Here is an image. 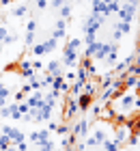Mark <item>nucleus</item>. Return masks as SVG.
Wrapping results in <instances>:
<instances>
[{"instance_id": "obj_22", "label": "nucleus", "mask_w": 140, "mask_h": 151, "mask_svg": "<svg viewBox=\"0 0 140 151\" xmlns=\"http://www.w3.org/2000/svg\"><path fill=\"white\" fill-rule=\"evenodd\" d=\"M58 15H60V19H67V22H69V19H71V6L62 4L60 9H58Z\"/></svg>"}, {"instance_id": "obj_9", "label": "nucleus", "mask_w": 140, "mask_h": 151, "mask_svg": "<svg viewBox=\"0 0 140 151\" xmlns=\"http://www.w3.org/2000/svg\"><path fill=\"white\" fill-rule=\"evenodd\" d=\"M24 101L28 104V108H39V106H41V101H43V93H41V91H32Z\"/></svg>"}, {"instance_id": "obj_14", "label": "nucleus", "mask_w": 140, "mask_h": 151, "mask_svg": "<svg viewBox=\"0 0 140 151\" xmlns=\"http://www.w3.org/2000/svg\"><path fill=\"white\" fill-rule=\"evenodd\" d=\"M103 60H106L110 67H114V65L118 63V43H114V47H112V50L108 52V56L103 58Z\"/></svg>"}, {"instance_id": "obj_31", "label": "nucleus", "mask_w": 140, "mask_h": 151, "mask_svg": "<svg viewBox=\"0 0 140 151\" xmlns=\"http://www.w3.org/2000/svg\"><path fill=\"white\" fill-rule=\"evenodd\" d=\"M24 43H26V47H30L32 43H37V37H34V32H26V37H24Z\"/></svg>"}, {"instance_id": "obj_46", "label": "nucleus", "mask_w": 140, "mask_h": 151, "mask_svg": "<svg viewBox=\"0 0 140 151\" xmlns=\"http://www.w3.org/2000/svg\"><path fill=\"white\" fill-rule=\"evenodd\" d=\"M62 4H65L62 0H52V2H50V6H54V9H60Z\"/></svg>"}, {"instance_id": "obj_2", "label": "nucleus", "mask_w": 140, "mask_h": 151, "mask_svg": "<svg viewBox=\"0 0 140 151\" xmlns=\"http://www.w3.org/2000/svg\"><path fill=\"white\" fill-rule=\"evenodd\" d=\"M103 22H106V17H103V15H95V13H90V17L82 24V32H84V35H88V32H95V35H97Z\"/></svg>"}, {"instance_id": "obj_8", "label": "nucleus", "mask_w": 140, "mask_h": 151, "mask_svg": "<svg viewBox=\"0 0 140 151\" xmlns=\"http://www.w3.org/2000/svg\"><path fill=\"white\" fill-rule=\"evenodd\" d=\"M127 136H129V129L125 127V125H114V142H116L118 147L127 140Z\"/></svg>"}, {"instance_id": "obj_39", "label": "nucleus", "mask_w": 140, "mask_h": 151, "mask_svg": "<svg viewBox=\"0 0 140 151\" xmlns=\"http://www.w3.org/2000/svg\"><path fill=\"white\" fill-rule=\"evenodd\" d=\"M28 138H30V142H34V145H37V142H39V129L30 132V136H28Z\"/></svg>"}, {"instance_id": "obj_3", "label": "nucleus", "mask_w": 140, "mask_h": 151, "mask_svg": "<svg viewBox=\"0 0 140 151\" xmlns=\"http://www.w3.org/2000/svg\"><path fill=\"white\" fill-rule=\"evenodd\" d=\"M15 71L22 76L24 80H30L32 76H37V71L32 69V58L30 56H24V58H19V63L15 65Z\"/></svg>"}, {"instance_id": "obj_51", "label": "nucleus", "mask_w": 140, "mask_h": 151, "mask_svg": "<svg viewBox=\"0 0 140 151\" xmlns=\"http://www.w3.org/2000/svg\"><path fill=\"white\" fill-rule=\"evenodd\" d=\"M6 151H17V147H15V145H11L9 149H6Z\"/></svg>"}, {"instance_id": "obj_52", "label": "nucleus", "mask_w": 140, "mask_h": 151, "mask_svg": "<svg viewBox=\"0 0 140 151\" xmlns=\"http://www.w3.org/2000/svg\"><path fill=\"white\" fill-rule=\"evenodd\" d=\"M0 54H2V43H0Z\"/></svg>"}, {"instance_id": "obj_1", "label": "nucleus", "mask_w": 140, "mask_h": 151, "mask_svg": "<svg viewBox=\"0 0 140 151\" xmlns=\"http://www.w3.org/2000/svg\"><path fill=\"white\" fill-rule=\"evenodd\" d=\"M116 17H118V22H127V24H131V22L138 17V6L121 2V9L116 11Z\"/></svg>"}, {"instance_id": "obj_10", "label": "nucleus", "mask_w": 140, "mask_h": 151, "mask_svg": "<svg viewBox=\"0 0 140 151\" xmlns=\"http://www.w3.org/2000/svg\"><path fill=\"white\" fill-rule=\"evenodd\" d=\"M75 99H78V108H80V112H88V108H90V104H93V99H95V97H90V95H86V93H80Z\"/></svg>"}, {"instance_id": "obj_33", "label": "nucleus", "mask_w": 140, "mask_h": 151, "mask_svg": "<svg viewBox=\"0 0 140 151\" xmlns=\"http://www.w3.org/2000/svg\"><path fill=\"white\" fill-rule=\"evenodd\" d=\"M125 142H127V145L134 149V147L138 145V134H131V132H129V136H127V140H125Z\"/></svg>"}, {"instance_id": "obj_20", "label": "nucleus", "mask_w": 140, "mask_h": 151, "mask_svg": "<svg viewBox=\"0 0 140 151\" xmlns=\"http://www.w3.org/2000/svg\"><path fill=\"white\" fill-rule=\"evenodd\" d=\"M41 88H52V82H54V76L52 73H45L43 71V76H41Z\"/></svg>"}, {"instance_id": "obj_41", "label": "nucleus", "mask_w": 140, "mask_h": 151, "mask_svg": "<svg viewBox=\"0 0 140 151\" xmlns=\"http://www.w3.org/2000/svg\"><path fill=\"white\" fill-rule=\"evenodd\" d=\"M34 4H37V9H47V0H34Z\"/></svg>"}, {"instance_id": "obj_29", "label": "nucleus", "mask_w": 140, "mask_h": 151, "mask_svg": "<svg viewBox=\"0 0 140 151\" xmlns=\"http://www.w3.org/2000/svg\"><path fill=\"white\" fill-rule=\"evenodd\" d=\"M11 145H13V142H11L9 138H6L4 134H0V151H6V149H9Z\"/></svg>"}, {"instance_id": "obj_47", "label": "nucleus", "mask_w": 140, "mask_h": 151, "mask_svg": "<svg viewBox=\"0 0 140 151\" xmlns=\"http://www.w3.org/2000/svg\"><path fill=\"white\" fill-rule=\"evenodd\" d=\"M121 37H123V32H118V30H112V39H114V41H118Z\"/></svg>"}, {"instance_id": "obj_58", "label": "nucleus", "mask_w": 140, "mask_h": 151, "mask_svg": "<svg viewBox=\"0 0 140 151\" xmlns=\"http://www.w3.org/2000/svg\"><path fill=\"white\" fill-rule=\"evenodd\" d=\"M129 151H131V149H129Z\"/></svg>"}, {"instance_id": "obj_43", "label": "nucleus", "mask_w": 140, "mask_h": 151, "mask_svg": "<svg viewBox=\"0 0 140 151\" xmlns=\"http://www.w3.org/2000/svg\"><path fill=\"white\" fill-rule=\"evenodd\" d=\"M24 99H26V93L17 91V93H15V104H19V101H24Z\"/></svg>"}, {"instance_id": "obj_12", "label": "nucleus", "mask_w": 140, "mask_h": 151, "mask_svg": "<svg viewBox=\"0 0 140 151\" xmlns=\"http://www.w3.org/2000/svg\"><path fill=\"white\" fill-rule=\"evenodd\" d=\"M43 71H45V73L56 76V73H62L65 69H62V63H60V60H58V58H54V60H50V63L43 67Z\"/></svg>"}, {"instance_id": "obj_50", "label": "nucleus", "mask_w": 140, "mask_h": 151, "mask_svg": "<svg viewBox=\"0 0 140 151\" xmlns=\"http://www.w3.org/2000/svg\"><path fill=\"white\" fill-rule=\"evenodd\" d=\"M0 4H2V6H6V4H11V0H0Z\"/></svg>"}, {"instance_id": "obj_4", "label": "nucleus", "mask_w": 140, "mask_h": 151, "mask_svg": "<svg viewBox=\"0 0 140 151\" xmlns=\"http://www.w3.org/2000/svg\"><path fill=\"white\" fill-rule=\"evenodd\" d=\"M0 134H4L6 138L13 142V145H17V142H24V140H26V134L22 132V129L13 127V125H0Z\"/></svg>"}, {"instance_id": "obj_25", "label": "nucleus", "mask_w": 140, "mask_h": 151, "mask_svg": "<svg viewBox=\"0 0 140 151\" xmlns=\"http://www.w3.org/2000/svg\"><path fill=\"white\" fill-rule=\"evenodd\" d=\"M15 41H19V35H17V32H9V35L2 39V45H13Z\"/></svg>"}, {"instance_id": "obj_17", "label": "nucleus", "mask_w": 140, "mask_h": 151, "mask_svg": "<svg viewBox=\"0 0 140 151\" xmlns=\"http://www.w3.org/2000/svg\"><path fill=\"white\" fill-rule=\"evenodd\" d=\"M41 43H43V50H45V54H50V52H54L56 47H58V41H56L54 37L45 39V41H41Z\"/></svg>"}, {"instance_id": "obj_28", "label": "nucleus", "mask_w": 140, "mask_h": 151, "mask_svg": "<svg viewBox=\"0 0 140 151\" xmlns=\"http://www.w3.org/2000/svg\"><path fill=\"white\" fill-rule=\"evenodd\" d=\"M125 73H127V76H136V78H140V65H134V63H131L127 69H125Z\"/></svg>"}, {"instance_id": "obj_27", "label": "nucleus", "mask_w": 140, "mask_h": 151, "mask_svg": "<svg viewBox=\"0 0 140 151\" xmlns=\"http://www.w3.org/2000/svg\"><path fill=\"white\" fill-rule=\"evenodd\" d=\"M99 149H106V151H118V145H116L114 140H108V138H106V140L101 142V147H99Z\"/></svg>"}, {"instance_id": "obj_35", "label": "nucleus", "mask_w": 140, "mask_h": 151, "mask_svg": "<svg viewBox=\"0 0 140 151\" xmlns=\"http://www.w3.org/2000/svg\"><path fill=\"white\" fill-rule=\"evenodd\" d=\"M54 30H67V19H58L54 26Z\"/></svg>"}, {"instance_id": "obj_15", "label": "nucleus", "mask_w": 140, "mask_h": 151, "mask_svg": "<svg viewBox=\"0 0 140 151\" xmlns=\"http://www.w3.org/2000/svg\"><path fill=\"white\" fill-rule=\"evenodd\" d=\"M75 136H71V134H67V136H62V140H60V147L65 149V151H73V145H75Z\"/></svg>"}, {"instance_id": "obj_19", "label": "nucleus", "mask_w": 140, "mask_h": 151, "mask_svg": "<svg viewBox=\"0 0 140 151\" xmlns=\"http://www.w3.org/2000/svg\"><path fill=\"white\" fill-rule=\"evenodd\" d=\"M101 41H93V43H86V50H84V56L86 58H93V54L97 52V47H99Z\"/></svg>"}, {"instance_id": "obj_16", "label": "nucleus", "mask_w": 140, "mask_h": 151, "mask_svg": "<svg viewBox=\"0 0 140 151\" xmlns=\"http://www.w3.org/2000/svg\"><path fill=\"white\" fill-rule=\"evenodd\" d=\"M28 11H30V6H28V4H17V6H13V9H11V15L13 17H24Z\"/></svg>"}, {"instance_id": "obj_13", "label": "nucleus", "mask_w": 140, "mask_h": 151, "mask_svg": "<svg viewBox=\"0 0 140 151\" xmlns=\"http://www.w3.org/2000/svg\"><path fill=\"white\" fill-rule=\"evenodd\" d=\"M123 84H125V91H129V88H136V91H140V78H136V76H125Z\"/></svg>"}, {"instance_id": "obj_18", "label": "nucleus", "mask_w": 140, "mask_h": 151, "mask_svg": "<svg viewBox=\"0 0 140 151\" xmlns=\"http://www.w3.org/2000/svg\"><path fill=\"white\" fill-rule=\"evenodd\" d=\"M93 138H95V142H97V145H99V147H101V142H103V140H106V138H108V134H106V129H103V127H97V129H95V132H93Z\"/></svg>"}, {"instance_id": "obj_42", "label": "nucleus", "mask_w": 140, "mask_h": 151, "mask_svg": "<svg viewBox=\"0 0 140 151\" xmlns=\"http://www.w3.org/2000/svg\"><path fill=\"white\" fill-rule=\"evenodd\" d=\"M9 35V28H6V26H0V43H2V39Z\"/></svg>"}, {"instance_id": "obj_5", "label": "nucleus", "mask_w": 140, "mask_h": 151, "mask_svg": "<svg viewBox=\"0 0 140 151\" xmlns=\"http://www.w3.org/2000/svg\"><path fill=\"white\" fill-rule=\"evenodd\" d=\"M78 58H80V54L75 52V50L62 47V58H60L62 69H75V67H78Z\"/></svg>"}, {"instance_id": "obj_40", "label": "nucleus", "mask_w": 140, "mask_h": 151, "mask_svg": "<svg viewBox=\"0 0 140 151\" xmlns=\"http://www.w3.org/2000/svg\"><path fill=\"white\" fill-rule=\"evenodd\" d=\"M32 69L37 71V69H43V63H41L39 58H32Z\"/></svg>"}, {"instance_id": "obj_56", "label": "nucleus", "mask_w": 140, "mask_h": 151, "mask_svg": "<svg viewBox=\"0 0 140 151\" xmlns=\"http://www.w3.org/2000/svg\"><path fill=\"white\" fill-rule=\"evenodd\" d=\"M0 9H2V4H0Z\"/></svg>"}, {"instance_id": "obj_53", "label": "nucleus", "mask_w": 140, "mask_h": 151, "mask_svg": "<svg viewBox=\"0 0 140 151\" xmlns=\"http://www.w3.org/2000/svg\"><path fill=\"white\" fill-rule=\"evenodd\" d=\"M75 2H84V0H75Z\"/></svg>"}, {"instance_id": "obj_45", "label": "nucleus", "mask_w": 140, "mask_h": 151, "mask_svg": "<svg viewBox=\"0 0 140 151\" xmlns=\"http://www.w3.org/2000/svg\"><path fill=\"white\" fill-rule=\"evenodd\" d=\"M15 147H17V151H28V142H26V140H24V142H17Z\"/></svg>"}, {"instance_id": "obj_38", "label": "nucleus", "mask_w": 140, "mask_h": 151, "mask_svg": "<svg viewBox=\"0 0 140 151\" xmlns=\"http://www.w3.org/2000/svg\"><path fill=\"white\" fill-rule=\"evenodd\" d=\"M17 110L22 112V114H26V112H30V108H28L26 101H19V104H17Z\"/></svg>"}, {"instance_id": "obj_24", "label": "nucleus", "mask_w": 140, "mask_h": 151, "mask_svg": "<svg viewBox=\"0 0 140 151\" xmlns=\"http://www.w3.org/2000/svg\"><path fill=\"white\" fill-rule=\"evenodd\" d=\"M65 47H69V50H75V52H80V47H82V39H69Z\"/></svg>"}, {"instance_id": "obj_32", "label": "nucleus", "mask_w": 140, "mask_h": 151, "mask_svg": "<svg viewBox=\"0 0 140 151\" xmlns=\"http://www.w3.org/2000/svg\"><path fill=\"white\" fill-rule=\"evenodd\" d=\"M54 132H56V134H60V136H67V134H71V127H69V125H58V127L54 129Z\"/></svg>"}, {"instance_id": "obj_37", "label": "nucleus", "mask_w": 140, "mask_h": 151, "mask_svg": "<svg viewBox=\"0 0 140 151\" xmlns=\"http://www.w3.org/2000/svg\"><path fill=\"white\" fill-rule=\"evenodd\" d=\"M118 9H121V4H118V2H114V0H112V2L108 4V11H110V15H112V13H116Z\"/></svg>"}, {"instance_id": "obj_26", "label": "nucleus", "mask_w": 140, "mask_h": 151, "mask_svg": "<svg viewBox=\"0 0 140 151\" xmlns=\"http://www.w3.org/2000/svg\"><path fill=\"white\" fill-rule=\"evenodd\" d=\"M30 52H32V56H43V54H45L43 43H32L30 45Z\"/></svg>"}, {"instance_id": "obj_21", "label": "nucleus", "mask_w": 140, "mask_h": 151, "mask_svg": "<svg viewBox=\"0 0 140 151\" xmlns=\"http://www.w3.org/2000/svg\"><path fill=\"white\" fill-rule=\"evenodd\" d=\"M112 80H114V73H103V78L97 80V84H99V88H108L112 84Z\"/></svg>"}, {"instance_id": "obj_36", "label": "nucleus", "mask_w": 140, "mask_h": 151, "mask_svg": "<svg viewBox=\"0 0 140 151\" xmlns=\"http://www.w3.org/2000/svg\"><path fill=\"white\" fill-rule=\"evenodd\" d=\"M93 41H97V35H95V32H88V35H84L82 43H93Z\"/></svg>"}, {"instance_id": "obj_6", "label": "nucleus", "mask_w": 140, "mask_h": 151, "mask_svg": "<svg viewBox=\"0 0 140 151\" xmlns=\"http://www.w3.org/2000/svg\"><path fill=\"white\" fill-rule=\"evenodd\" d=\"M71 136H75L78 140L86 138V136H88V119H84V116H82V119L75 121L71 125Z\"/></svg>"}, {"instance_id": "obj_44", "label": "nucleus", "mask_w": 140, "mask_h": 151, "mask_svg": "<svg viewBox=\"0 0 140 151\" xmlns=\"http://www.w3.org/2000/svg\"><path fill=\"white\" fill-rule=\"evenodd\" d=\"M62 76H65V80H75V71H71V69H67Z\"/></svg>"}, {"instance_id": "obj_55", "label": "nucleus", "mask_w": 140, "mask_h": 151, "mask_svg": "<svg viewBox=\"0 0 140 151\" xmlns=\"http://www.w3.org/2000/svg\"><path fill=\"white\" fill-rule=\"evenodd\" d=\"M99 151H106V149H99Z\"/></svg>"}, {"instance_id": "obj_48", "label": "nucleus", "mask_w": 140, "mask_h": 151, "mask_svg": "<svg viewBox=\"0 0 140 151\" xmlns=\"http://www.w3.org/2000/svg\"><path fill=\"white\" fill-rule=\"evenodd\" d=\"M56 127H58V125H56V123H54L52 119H50V121H47V129H50V132H54V129H56Z\"/></svg>"}, {"instance_id": "obj_11", "label": "nucleus", "mask_w": 140, "mask_h": 151, "mask_svg": "<svg viewBox=\"0 0 140 151\" xmlns=\"http://www.w3.org/2000/svg\"><path fill=\"white\" fill-rule=\"evenodd\" d=\"M114 47V43H99V47H97V52L93 54V60H103L108 56V52Z\"/></svg>"}, {"instance_id": "obj_57", "label": "nucleus", "mask_w": 140, "mask_h": 151, "mask_svg": "<svg viewBox=\"0 0 140 151\" xmlns=\"http://www.w3.org/2000/svg\"><path fill=\"white\" fill-rule=\"evenodd\" d=\"M73 151H78V149H73Z\"/></svg>"}, {"instance_id": "obj_49", "label": "nucleus", "mask_w": 140, "mask_h": 151, "mask_svg": "<svg viewBox=\"0 0 140 151\" xmlns=\"http://www.w3.org/2000/svg\"><path fill=\"white\" fill-rule=\"evenodd\" d=\"M121 2H125V4H134V6H140L138 0H121Z\"/></svg>"}, {"instance_id": "obj_30", "label": "nucleus", "mask_w": 140, "mask_h": 151, "mask_svg": "<svg viewBox=\"0 0 140 151\" xmlns=\"http://www.w3.org/2000/svg\"><path fill=\"white\" fill-rule=\"evenodd\" d=\"M26 32H37V19L34 17H30L26 22Z\"/></svg>"}, {"instance_id": "obj_34", "label": "nucleus", "mask_w": 140, "mask_h": 151, "mask_svg": "<svg viewBox=\"0 0 140 151\" xmlns=\"http://www.w3.org/2000/svg\"><path fill=\"white\" fill-rule=\"evenodd\" d=\"M11 116V104H6L4 108H0V119H9Z\"/></svg>"}, {"instance_id": "obj_54", "label": "nucleus", "mask_w": 140, "mask_h": 151, "mask_svg": "<svg viewBox=\"0 0 140 151\" xmlns=\"http://www.w3.org/2000/svg\"><path fill=\"white\" fill-rule=\"evenodd\" d=\"M114 2H118V4H121V0H114Z\"/></svg>"}, {"instance_id": "obj_23", "label": "nucleus", "mask_w": 140, "mask_h": 151, "mask_svg": "<svg viewBox=\"0 0 140 151\" xmlns=\"http://www.w3.org/2000/svg\"><path fill=\"white\" fill-rule=\"evenodd\" d=\"M114 30L127 35V32H131V24H127V22H116V24H114Z\"/></svg>"}, {"instance_id": "obj_7", "label": "nucleus", "mask_w": 140, "mask_h": 151, "mask_svg": "<svg viewBox=\"0 0 140 151\" xmlns=\"http://www.w3.org/2000/svg\"><path fill=\"white\" fill-rule=\"evenodd\" d=\"M80 112V108H78V99L75 97H69L67 95V99H65V110H62V116L65 119H73L75 114Z\"/></svg>"}]
</instances>
